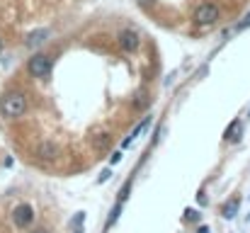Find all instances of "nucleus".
<instances>
[{
    "label": "nucleus",
    "instance_id": "nucleus-25",
    "mask_svg": "<svg viewBox=\"0 0 250 233\" xmlns=\"http://www.w3.org/2000/svg\"><path fill=\"white\" fill-rule=\"evenodd\" d=\"M0 51H2V39H0Z\"/></svg>",
    "mask_w": 250,
    "mask_h": 233
},
{
    "label": "nucleus",
    "instance_id": "nucleus-16",
    "mask_svg": "<svg viewBox=\"0 0 250 233\" xmlns=\"http://www.w3.org/2000/svg\"><path fill=\"white\" fill-rule=\"evenodd\" d=\"M122 158H124V155H122V151H114V153L109 155V168H112V165H117Z\"/></svg>",
    "mask_w": 250,
    "mask_h": 233
},
{
    "label": "nucleus",
    "instance_id": "nucleus-9",
    "mask_svg": "<svg viewBox=\"0 0 250 233\" xmlns=\"http://www.w3.org/2000/svg\"><path fill=\"white\" fill-rule=\"evenodd\" d=\"M238 207H241V199L238 197H233L226 207H224V212H221V216L224 219H236V214H238Z\"/></svg>",
    "mask_w": 250,
    "mask_h": 233
},
{
    "label": "nucleus",
    "instance_id": "nucleus-14",
    "mask_svg": "<svg viewBox=\"0 0 250 233\" xmlns=\"http://www.w3.org/2000/svg\"><path fill=\"white\" fill-rule=\"evenodd\" d=\"M109 177H112V168H104V170L100 172V177H97V182H100V185H104V182H107Z\"/></svg>",
    "mask_w": 250,
    "mask_h": 233
},
{
    "label": "nucleus",
    "instance_id": "nucleus-22",
    "mask_svg": "<svg viewBox=\"0 0 250 233\" xmlns=\"http://www.w3.org/2000/svg\"><path fill=\"white\" fill-rule=\"evenodd\" d=\"M139 5H148V2H153V0H136Z\"/></svg>",
    "mask_w": 250,
    "mask_h": 233
},
{
    "label": "nucleus",
    "instance_id": "nucleus-13",
    "mask_svg": "<svg viewBox=\"0 0 250 233\" xmlns=\"http://www.w3.org/2000/svg\"><path fill=\"white\" fill-rule=\"evenodd\" d=\"M129 192H131V180H126V182H124V187L119 190V202H122V204L126 202V197H129Z\"/></svg>",
    "mask_w": 250,
    "mask_h": 233
},
{
    "label": "nucleus",
    "instance_id": "nucleus-15",
    "mask_svg": "<svg viewBox=\"0 0 250 233\" xmlns=\"http://www.w3.org/2000/svg\"><path fill=\"white\" fill-rule=\"evenodd\" d=\"M146 102H148V95H146V92H139V95H136V102H134V105H136V107H144Z\"/></svg>",
    "mask_w": 250,
    "mask_h": 233
},
{
    "label": "nucleus",
    "instance_id": "nucleus-19",
    "mask_svg": "<svg viewBox=\"0 0 250 233\" xmlns=\"http://www.w3.org/2000/svg\"><path fill=\"white\" fill-rule=\"evenodd\" d=\"M163 134H166V127H158V131H156V139H153V144H158V141L163 139Z\"/></svg>",
    "mask_w": 250,
    "mask_h": 233
},
{
    "label": "nucleus",
    "instance_id": "nucleus-24",
    "mask_svg": "<svg viewBox=\"0 0 250 233\" xmlns=\"http://www.w3.org/2000/svg\"><path fill=\"white\" fill-rule=\"evenodd\" d=\"M76 233H83V229H76Z\"/></svg>",
    "mask_w": 250,
    "mask_h": 233
},
{
    "label": "nucleus",
    "instance_id": "nucleus-8",
    "mask_svg": "<svg viewBox=\"0 0 250 233\" xmlns=\"http://www.w3.org/2000/svg\"><path fill=\"white\" fill-rule=\"evenodd\" d=\"M241 134H243V124H241V119H233V122L226 127V131H224L226 141H231V144H238V141H241Z\"/></svg>",
    "mask_w": 250,
    "mask_h": 233
},
{
    "label": "nucleus",
    "instance_id": "nucleus-23",
    "mask_svg": "<svg viewBox=\"0 0 250 233\" xmlns=\"http://www.w3.org/2000/svg\"><path fill=\"white\" fill-rule=\"evenodd\" d=\"M32 233H49V231H46V229H34Z\"/></svg>",
    "mask_w": 250,
    "mask_h": 233
},
{
    "label": "nucleus",
    "instance_id": "nucleus-5",
    "mask_svg": "<svg viewBox=\"0 0 250 233\" xmlns=\"http://www.w3.org/2000/svg\"><path fill=\"white\" fill-rule=\"evenodd\" d=\"M117 44L124 49V51H136L139 46H141V39H139V34L134 32V29H122L119 32V37H117Z\"/></svg>",
    "mask_w": 250,
    "mask_h": 233
},
{
    "label": "nucleus",
    "instance_id": "nucleus-1",
    "mask_svg": "<svg viewBox=\"0 0 250 233\" xmlns=\"http://www.w3.org/2000/svg\"><path fill=\"white\" fill-rule=\"evenodd\" d=\"M27 112V97L20 90H10L0 97V114L5 119H17Z\"/></svg>",
    "mask_w": 250,
    "mask_h": 233
},
{
    "label": "nucleus",
    "instance_id": "nucleus-17",
    "mask_svg": "<svg viewBox=\"0 0 250 233\" xmlns=\"http://www.w3.org/2000/svg\"><path fill=\"white\" fill-rule=\"evenodd\" d=\"M83 219H85V212H78V214H76V219H73L71 224H73L76 229H81V224H83Z\"/></svg>",
    "mask_w": 250,
    "mask_h": 233
},
{
    "label": "nucleus",
    "instance_id": "nucleus-11",
    "mask_svg": "<svg viewBox=\"0 0 250 233\" xmlns=\"http://www.w3.org/2000/svg\"><path fill=\"white\" fill-rule=\"evenodd\" d=\"M122 207H124V204L117 202V207L112 209V214H109V219H107V226H114V224L119 221V216H122Z\"/></svg>",
    "mask_w": 250,
    "mask_h": 233
},
{
    "label": "nucleus",
    "instance_id": "nucleus-6",
    "mask_svg": "<svg viewBox=\"0 0 250 233\" xmlns=\"http://www.w3.org/2000/svg\"><path fill=\"white\" fill-rule=\"evenodd\" d=\"M37 158L39 160H56L59 158V146L54 141H42L37 146Z\"/></svg>",
    "mask_w": 250,
    "mask_h": 233
},
{
    "label": "nucleus",
    "instance_id": "nucleus-12",
    "mask_svg": "<svg viewBox=\"0 0 250 233\" xmlns=\"http://www.w3.org/2000/svg\"><path fill=\"white\" fill-rule=\"evenodd\" d=\"M202 219V214L197 212V209H185V221H192V224H197Z\"/></svg>",
    "mask_w": 250,
    "mask_h": 233
},
{
    "label": "nucleus",
    "instance_id": "nucleus-21",
    "mask_svg": "<svg viewBox=\"0 0 250 233\" xmlns=\"http://www.w3.org/2000/svg\"><path fill=\"white\" fill-rule=\"evenodd\" d=\"M197 233H211V229H209V226H199V229H197Z\"/></svg>",
    "mask_w": 250,
    "mask_h": 233
},
{
    "label": "nucleus",
    "instance_id": "nucleus-10",
    "mask_svg": "<svg viewBox=\"0 0 250 233\" xmlns=\"http://www.w3.org/2000/svg\"><path fill=\"white\" fill-rule=\"evenodd\" d=\"M148 124H151V117H146L144 122H139V124L134 127V131H131V136H126V139H129V141H134V139H139V136H141V134L146 131V127H148Z\"/></svg>",
    "mask_w": 250,
    "mask_h": 233
},
{
    "label": "nucleus",
    "instance_id": "nucleus-2",
    "mask_svg": "<svg viewBox=\"0 0 250 233\" xmlns=\"http://www.w3.org/2000/svg\"><path fill=\"white\" fill-rule=\"evenodd\" d=\"M219 17H221V10H219V5H216V2H202V5H197V7H194V15H192L194 24H199V27L216 24V22H219Z\"/></svg>",
    "mask_w": 250,
    "mask_h": 233
},
{
    "label": "nucleus",
    "instance_id": "nucleus-26",
    "mask_svg": "<svg viewBox=\"0 0 250 233\" xmlns=\"http://www.w3.org/2000/svg\"><path fill=\"white\" fill-rule=\"evenodd\" d=\"M248 117H250V112H248Z\"/></svg>",
    "mask_w": 250,
    "mask_h": 233
},
{
    "label": "nucleus",
    "instance_id": "nucleus-20",
    "mask_svg": "<svg viewBox=\"0 0 250 233\" xmlns=\"http://www.w3.org/2000/svg\"><path fill=\"white\" fill-rule=\"evenodd\" d=\"M104 144H107V134H102V136H100V139L95 141V146H97V148H102Z\"/></svg>",
    "mask_w": 250,
    "mask_h": 233
},
{
    "label": "nucleus",
    "instance_id": "nucleus-4",
    "mask_svg": "<svg viewBox=\"0 0 250 233\" xmlns=\"http://www.w3.org/2000/svg\"><path fill=\"white\" fill-rule=\"evenodd\" d=\"M27 71L32 78H46L51 73V56L46 54H34L29 61H27Z\"/></svg>",
    "mask_w": 250,
    "mask_h": 233
},
{
    "label": "nucleus",
    "instance_id": "nucleus-7",
    "mask_svg": "<svg viewBox=\"0 0 250 233\" xmlns=\"http://www.w3.org/2000/svg\"><path fill=\"white\" fill-rule=\"evenodd\" d=\"M49 37H51V29H34L29 37H27V46L29 49H34V46H42L44 42H49Z\"/></svg>",
    "mask_w": 250,
    "mask_h": 233
},
{
    "label": "nucleus",
    "instance_id": "nucleus-3",
    "mask_svg": "<svg viewBox=\"0 0 250 233\" xmlns=\"http://www.w3.org/2000/svg\"><path fill=\"white\" fill-rule=\"evenodd\" d=\"M10 219H12L15 229H29V226L34 224V207L27 204V202H22V204H17V207L12 209Z\"/></svg>",
    "mask_w": 250,
    "mask_h": 233
},
{
    "label": "nucleus",
    "instance_id": "nucleus-18",
    "mask_svg": "<svg viewBox=\"0 0 250 233\" xmlns=\"http://www.w3.org/2000/svg\"><path fill=\"white\" fill-rule=\"evenodd\" d=\"M248 27H250V15L243 20V22H238V24H236V29H238V32H243V29H248Z\"/></svg>",
    "mask_w": 250,
    "mask_h": 233
}]
</instances>
